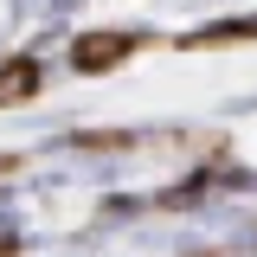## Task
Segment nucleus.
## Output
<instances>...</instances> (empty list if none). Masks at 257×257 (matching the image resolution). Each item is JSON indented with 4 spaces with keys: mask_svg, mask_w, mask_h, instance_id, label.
I'll use <instances>...</instances> for the list:
<instances>
[{
    "mask_svg": "<svg viewBox=\"0 0 257 257\" xmlns=\"http://www.w3.org/2000/svg\"><path fill=\"white\" fill-rule=\"evenodd\" d=\"M32 90H39V64L32 58H7L0 64V109H7V103H26Z\"/></svg>",
    "mask_w": 257,
    "mask_h": 257,
    "instance_id": "obj_2",
    "label": "nucleus"
},
{
    "mask_svg": "<svg viewBox=\"0 0 257 257\" xmlns=\"http://www.w3.org/2000/svg\"><path fill=\"white\" fill-rule=\"evenodd\" d=\"M128 52H135L128 32H84V39L71 45V64H77V71H109V64H122Z\"/></svg>",
    "mask_w": 257,
    "mask_h": 257,
    "instance_id": "obj_1",
    "label": "nucleus"
}]
</instances>
